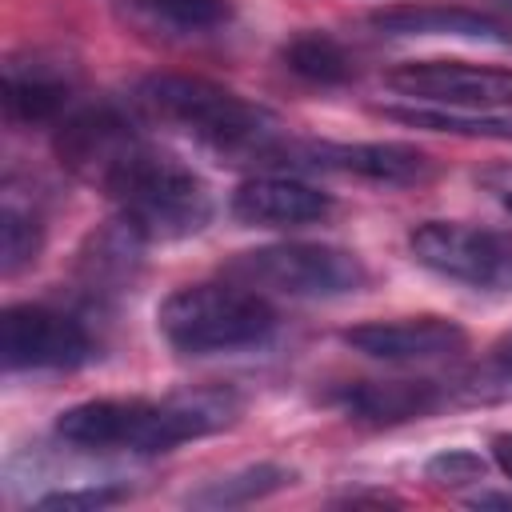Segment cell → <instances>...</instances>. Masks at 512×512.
Instances as JSON below:
<instances>
[{"instance_id": "6da1fadb", "label": "cell", "mask_w": 512, "mask_h": 512, "mask_svg": "<svg viewBox=\"0 0 512 512\" xmlns=\"http://www.w3.org/2000/svg\"><path fill=\"white\" fill-rule=\"evenodd\" d=\"M136 100L164 124L184 128L192 140L212 148L216 156L232 160H280L288 156V140L280 132V120L244 100L240 92L212 84L204 76H148L136 88Z\"/></svg>"}, {"instance_id": "7a4b0ae2", "label": "cell", "mask_w": 512, "mask_h": 512, "mask_svg": "<svg viewBox=\"0 0 512 512\" xmlns=\"http://www.w3.org/2000/svg\"><path fill=\"white\" fill-rule=\"evenodd\" d=\"M232 420V404L220 396H172V400H84L56 416V436L88 452H172L184 440H200Z\"/></svg>"}, {"instance_id": "3957f363", "label": "cell", "mask_w": 512, "mask_h": 512, "mask_svg": "<svg viewBox=\"0 0 512 512\" xmlns=\"http://www.w3.org/2000/svg\"><path fill=\"white\" fill-rule=\"evenodd\" d=\"M104 192L144 240H184L212 220L208 184L172 152L140 140Z\"/></svg>"}, {"instance_id": "277c9868", "label": "cell", "mask_w": 512, "mask_h": 512, "mask_svg": "<svg viewBox=\"0 0 512 512\" xmlns=\"http://www.w3.org/2000/svg\"><path fill=\"white\" fill-rule=\"evenodd\" d=\"M156 328L184 356H216L260 344L276 328V312L248 284L204 280L176 288L156 308Z\"/></svg>"}, {"instance_id": "5b68a950", "label": "cell", "mask_w": 512, "mask_h": 512, "mask_svg": "<svg viewBox=\"0 0 512 512\" xmlns=\"http://www.w3.org/2000/svg\"><path fill=\"white\" fill-rule=\"evenodd\" d=\"M228 272L240 276L248 288H264L292 300H336L368 284V268L356 252L312 240H284L240 252Z\"/></svg>"}, {"instance_id": "8992f818", "label": "cell", "mask_w": 512, "mask_h": 512, "mask_svg": "<svg viewBox=\"0 0 512 512\" xmlns=\"http://www.w3.org/2000/svg\"><path fill=\"white\" fill-rule=\"evenodd\" d=\"M420 268L476 292H512V240L460 220H424L408 232Z\"/></svg>"}, {"instance_id": "52a82bcc", "label": "cell", "mask_w": 512, "mask_h": 512, "mask_svg": "<svg viewBox=\"0 0 512 512\" xmlns=\"http://www.w3.org/2000/svg\"><path fill=\"white\" fill-rule=\"evenodd\" d=\"M96 352L92 332L52 304H12L0 320V356L8 372H68Z\"/></svg>"}, {"instance_id": "ba28073f", "label": "cell", "mask_w": 512, "mask_h": 512, "mask_svg": "<svg viewBox=\"0 0 512 512\" xmlns=\"http://www.w3.org/2000/svg\"><path fill=\"white\" fill-rule=\"evenodd\" d=\"M384 84L404 100H420V104L484 108V112L512 108V68H496V64H468L444 56L404 60L388 68Z\"/></svg>"}, {"instance_id": "9c48e42d", "label": "cell", "mask_w": 512, "mask_h": 512, "mask_svg": "<svg viewBox=\"0 0 512 512\" xmlns=\"http://www.w3.org/2000/svg\"><path fill=\"white\" fill-rule=\"evenodd\" d=\"M144 136L136 132L132 116L120 104H88L68 112L56 124V156L60 164L88 180V184H108L112 172L132 156V148Z\"/></svg>"}, {"instance_id": "30bf717a", "label": "cell", "mask_w": 512, "mask_h": 512, "mask_svg": "<svg viewBox=\"0 0 512 512\" xmlns=\"http://www.w3.org/2000/svg\"><path fill=\"white\" fill-rule=\"evenodd\" d=\"M340 340L384 364H420V360H448L468 348V332L448 316H396V320H364L344 328Z\"/></svg>"}, {"instance_id": "8fae6325", "label": "cell", "mask_w": 512, "mask_h": 512, "mask_svg": "<svg viewBox=\"0 0 512 512\" xmlns=\"http://www.w3.org/2000/svg\"><path fill=\"white\" fill-rule=\"evenodd\" d=\"M292 160L308 164V168H332V172H348L372 184H428L436 176V160L412 144H392V140H372V144H300L288 148Z\"/></svg>"}, {"instance_id": "7c38bea8", "label": "cell", "mask_w": 512, "mask_h": 512, "mask_svg": "<svg viewBox=\"0 0 512 512\" xmlns=\"http://www.w3.org/2000/svg\"><path fill=\"white\" fill-rule=\"evenodd\" d=\"M332 196L296 176H252L232 192V216L248 228H304L332 216Z\"/></svg>"}, {"instance_id": "4fadbf2b", "label": "cell", "mask_w": 512, "mask_h": 512, "mask_svg": "<svg viewBox=\"0 0 512 512\" xmlns=\"http://www.w3.org/2000/svg\"><path fill=\"white\" fill-rule=\"evenodd\" d=\"M444 400L448 392L432 380H348L328 392V404H336L348 420H360L372 428L420 420L436 412Z\"/></svg>"}, {"instance_id": "5bb4252c", "label": "cell", "mask_w": 512, "mask_h": 512, "mask_svg": "<svg viewBox=\"0 0 512 512\" xmlns=\"http://www.w3.org/2000/svg\"><path fill=\"white\" fill-rule=\"evenodd\" d=\"M372 28L396 40L408 36H448V40H472V44H512L508 24H500L488 12L460 8V4H396L372 12Z\"/></svg>"}, {"instance_id": "9a60e30c", "label": "cell", "mask_w": 512, "mask_h": 512, "mask_svg": "<svg viewBox=\"0 0 512 512\" xmlns=\"http://www.w3.org/2000/svg\"><path fill=\"white\" fill-rule=\"evenodd\" d=\"M72 100V76L60 60L28 56L4 68V112L12 124H52L64 120Z\"/></svg>"}, {"instance_id": "2e32d148", "label": "cell", "mask_w": 512, "mask_h": 512, "mask_svg": "<svg viewBox=\"0 0 512 512\" xmlns=\"http://www.w3.org/2000/svg\"><path fill=\"white\" fill-rule=\"evenodd\" d=\"M148 240L120 216L112 220L108 228L92 232L84 252H80V276L84 284L96 292V296H108V292H120L124 284H132V272L140 264V248Z\"/></svg>"}, {"instance_id": "e0dca14e", "label": "cell", "mask_w": 512, "mask_h": 512, "mask_svg": "<svg viewBox=\"0 0 512 512\" xmlns=\"http://www.w3.org/2000/svg\"><path fill=\"white\" fill-rule=\"evenodd\" d=\"M380 116L400 120L408 128H428L444 136H468V140H512V116L508 112H484V108H448V104H376Z\"/></svg>"}, {"instance_id": "ac0fdd59", "label": "cell", "mask_w": 512, "mask_h": 512, "mask_svg": "<svg viewBox=\"0 0 512 512\" xmlns=\"http://www.w3.org/2000/svg\"><path fill=\"white\" fill-rule=\"evenodd\" d=\"M124 8L164 36H208L236 16V0H124Z\"/></svg>"}, {"instance_id": "d6986e66", "label": "cell", "mask_w": 512, "mask_h": 512, "mask_svg": "<svg viewBox=\"0 0 512 512\" xmlns=\"http://www.w3.org/2000/svg\"><path fill=\"white\" fill-rule=\"evenodd\" d=\"M280 64L304 80V84H316V88H336V84H348L356 76V60L348 56V48L320 32V28H304L296 32L284 48H280Z\"/></svg>"}, {"instance_id": "ffe728a7", "label": "cell", "mask_w": 512, "mask_h": 512, "mask_svg": "<svg viewBox=\"0 0 512 512\" xmlns=\"http://www.w3.org/2000/svg\"><path fill=\"white\" fill-rule=\"evenodd\" d=\"M292 480H296V472L284 468V464H248L240 472H228L220 480L200 484L196 492H188V504H196V508H236V504L264 500V496L288 488Z\"/></svg>"}, {"instance_id": "44dd1931", "label": "cell", "mask_w": 512, "mask_h": 512, "mask_svg": "<svg viewBox=\"0 0 512 512\" xmlns=\"http://www.w3.org/2000/svg\"><path fill=\"white\" fill-rule=\"evenodd\" d=\"M44 248V224L32 208H20L12 196L4 200L0 208V272L4 276H16L24 268L36 264Z\"/></svg>"}, {"instance_id": "7402d4cb", "label": "cell", "mask_w": 512, "mask_h": 512, "mask_svg": "<svg viewBox=\"0 0 512 512\" xmlns=\"http://www.w3.org/2000/svg\"><path fill=\"white\" fill-rule=\"evenodd\" d=\"M424 476L440 488H464V484H480L488 476V460L472 448H444V452L428 456Z\"/></svg>"}, {"instance_id": "603a6c76", "label": "cell", "mask_w": 512, "mask_h": 512, "mask_svg": "<svg viewBox=\"0 0 512 512\" xmlns=\"http://www.w3.org/2000/svg\"><path fill=\"white\" fill-rule=\"evenodd\" d=\"M128 500V488L120 484H84V488H60L36 500V508H64V512H96L108 504Z\"/></svg>"}, {"instance_id": "cb8c5ba5", "label": "cell", "mask_w": 512, "mask_h": 512, "mask_svg": "<svg viewBox=\"0 0 512 512\" xmlns=\"http://www.w3.org/2000/svg\"><path fill=\"white\" fill-rule=\"evenodd\" d=\"M488 376H492L496 384H504V392H512V388H508V384H512V332H504V336L496 340L492 360H488Z\"/></svg>"}, {"instance_id": "d4e9b609", "label": "cell", "mask_w": 512, "mask_h": 512, "mask_svg": "<svg viewBox=\"0 0 512 512\" xmlns=\"http://www.w3.org/2000/svg\"><path fill=\"white\" fill-rule=\"evenodd\" d=\"M492 460H496V468L512 480V432H496V436H492Z\"/></svg>"}, {"instance_id": "484cf974", "label": "cell", "mask_w": 512, "mask_h": 512, "mask_svg": "<svg viewBox=\"0 0 512 512\" xmlns=\"http://www.w3.org/2000/svg\"><path fill=\"white\" fill-rule=\"evenodd\" d=\"M468 504L472 508H512V492H480Z\"/></svg>"}, {"instance_id": "4316f807", "label": "cell", "mask_w": 512, "mask_h": 512, "mask_svg": "<svg viewBox=\"0 0 512 512\" xmlns=\"http://www.w3.org/2000/svg\"><path fill=\"white\" fill-rule=\"evenodd\" d=\"M504 208H508V212H512V192H504Z\"/></svg>"}]
</instances>
